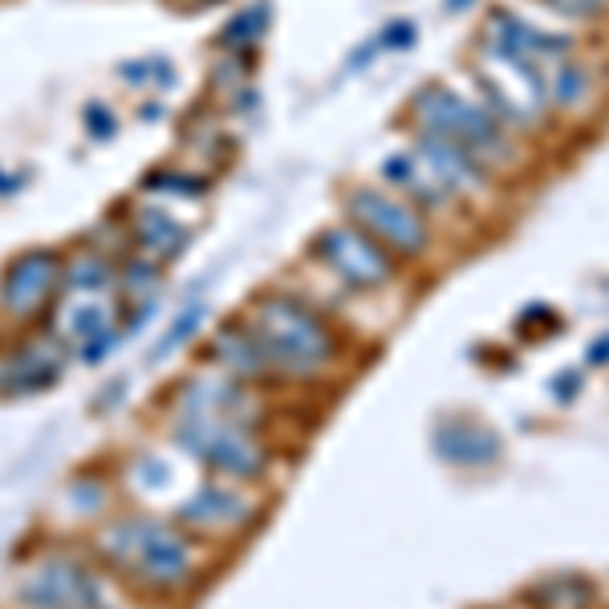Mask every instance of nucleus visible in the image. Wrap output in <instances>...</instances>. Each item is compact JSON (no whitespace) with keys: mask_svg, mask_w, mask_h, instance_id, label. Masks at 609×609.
I'll return each mask as SVG.
<instances>
[{"mask_svg":"<svg viewBox=\"0 0 609 609\" xmlns=\"http://www.w3.org/2000/svg\"><path fill=\"white\" fill-rule=\"evenodd\" d=\"M252 419H256V407L244 382L228 378L224 370H203L187 378L175 395L171 435L208 472L224 475L232 484H249V480H261L269 463V451Z\"/></svg>","mask_w":609,"mask_h":609,"instance_id":"obj_1","label":"nucleus"},{"mask_svg":"<svg viewBox=\"0 0 609 609\" xmlns=\"http://www.w3.org/2000/svg\"><path fill=\"white\" fill-rule=\"evenodd\" d=\"M94 553L106 569L147 594H179L196 577V553L187 533L147 512H130L102 524L94 533Z\"/></svg>","mask_w":609,"mask_h":609,"instance_id":"obj_2","label":"nucleus"},{"mask_svg":"<svg viewBox=\"0 0 609 609\" xmlns=\"http://www.w3.org/2000/svg\"><path fill=\"white\" fill-rule=\"evenodd\" d=\"M244 329L252 334L264 358L269 378L285 382H313L334 366L337 342L334 329L297 297H264L244 317Z\"/></svg>","mask_w":609,"mask_h":609,"instance_id":"obj_3","label":"nucleus"},{"mask_svg":"<svg viewBox=\"0 0 609 609\" xmlns=\"http://www.w3.org/2000/svg\"><path fill=\"white\" fill-rule=\"evenodd\" d=\"M17 609H106L94 565L74 553H41L17 569Z\"/></svg>","mask_w":609,"mask_h":609,"instance_id":"obj_4","label":"nucleus"},{"mask_svg":"<svg viewBox=\"0 0 609 609\" xmlns=\"http://www.w3.org/2000/svg\"><path fill=\"white\" fill-rule=\"evenodd\" d=\"M414 114H419V126H423L427 135L448 138V143L463 147L468 155H475V159H484V155L487 159H504L508 155V143H504L496 114L463 102L455 90L427 86L414 98Z\"/></svg>","mask_w":609,"mask_h":609,"instance_id":"obj_5","label":"nucleus"},{"mask_svg":"<svg viewBox=\"0 0 609 609\" xmlns=\"http://www.w3.org/2000/svg\"><path fill=\"white\" fill-rule=\"evenodd\" d=\"M346 203L354 228H361L374 244L390 249L395 256H419L427 249V240H431L423 216L414 212L411 203L386 196L378 187H354Z\"/></svg>","mask_w":609,"mask_h":609,"instance_id":"obj_6","label":"nucleus"},{"mask_svg":"<svg viewBox=\"0 0 609 609\" xmlns=\"http://www.w3.org/2000/svg\"><path fill=\"white\" fill-rule=\"evenodd\" d=\"M65 288V261L57 252H25L17 256L4 276H0V309L13 322H38L41 313H50L57 293Z\"/></svg>","mask_w":609,"mask_h":609,"instance_id":"obj_7","label":"nucleus"},{"mask_svg":"<svg viewBox=\"0 0 609 609\" xmlns=\"http://www.w3.org/2000/svg\"><path fill=\"white\" fill-rule=\"evenodd\" d=\"M317 256L334 269V276H342V281L354 288H378L390 281V273H395L382 244H374V240L354 224H342V228L322 232V240H317Z\"/></svg>","mask_w":609,"mask_h":609,"instance_id":"obj_8","label":"nucleus"},{"mask_svg":"<svg viewBox=\"0 0 609 609\" xmlns=\"http://www.w3.org/2000/svg\"><path fill=\"white\" fill-rule=\"evenodd\" d=\"M484 90L500 114H508V118H516V123H524V126L536 123V118L545 114V102L553 98V94H548V82L540 77V70L504 62V57H492V53H487Z\"/></svg>","mask_w":609,"mask_h":609,"instance_id":"obj_9","label":"nucleus"},{"mask_svg":"<svg viewBox=\"0 0 609 609\" xmlns=\"http://www.w3.org/2000/svg\"><path fill=\"white\" fill-rule=\"evenodd\" d=\"M252 516H256V504H252L249 496H240L237 487H228V484L199 487L196 496H191L183 508H179V521H183V528H191V533H203V536L240 533V528H249Z\"/></svg>","mask_w":609,"mask_h":609,"instance_id":"obj_10","label":"nucleus"},{"mask_svg":"<svg viewBox=\"0 0 609 609\" xmlns=\"http://www.w3.org/2000/svg\"><path fill=\"white\" fill-rule=\"evenodd\" d=\"M565 45H569L565 38L540 33L536 25H528V21H521V17H512V13H496L487 21V53H492V57H504V62L540 70L545 62L560 57Z\"/></svg>","mask_w":609,"mask_h":609,"instance_id":"obj_11","label":"nucleus"},{"mask_svg":"<svg viewBox=\"0 0 609 609\" xmlns=\"http://www.w3.org/2000/svg\"><path fill=\"white\" fill-rule=\"evenodd\" d=\"M65 361H70V346H65L57 334H41L33 342L9 354V366H13V395H29V390H45L65 374Z\"/></svg>","mask_w":609,"mask_h":609,"instance_id":"obj_12","label":"nucleus"},{"mask_svg":"<svg viewBox=\"0 0 609 609\" xmlns=\"http://www.w3.org/2000/svg\"><path fill=\"white\" fill-rule=\"evenodd\" d=\"M414 155H419L427 171H431L439 183H443V191H448V196H468V191H475V187H484L480 159H475V155H468L463 147H455V143H448V138L427 135L423 143H419V150H414Z\"/></svg>","mask_w":609,"mask_h":609,"instance_id":"obj_13","label":"nucleus"},{"mask_svg":"<svg viewBox=\"0 0 609 609\" xmlns=\"http://www.w3.org/2000/svg\"><path fill=\"white\" fill-rule=\"evenodd\" d=\"M435 451L455 468H484L500 455L496 431L475 423H443L435 431Z\"/></svg>","mask_w":609,"mask_h":609,"instance_id":"obj_14","label":"nucleus"},{"mask_svg":"<svg viewBox=\"0 0 609 609\" xmlns=\"http://www.w3.org/2000/svg\"><path fill=\"white\" fill-rule=\"evenodd\" d=\"M212 361L216 370H224L228 378H237V382L269 378L261 349H256V342H252V334L244 325H224V329L212 337Z\"/></svg>","mask_w":609,"mask_h":609,"instance_id":"obj_15","label":"nucleus"},{"mask_svg":"<svg viewBox=\"0 0 609 609\" xmlns=\"http://www.w3.org/2000/svg\"><path fill=\"white\" fill-rule=\"evenodd\" d=\"M130 232H135V249L143 252L150 264L171 261L175 252L187 244V232H183V228L175 224L167 212H159V208H138Z\"/></svg>","mask_w":609,"mask_h":609,"instance_id":"obj_16","label":"nucleus"},{"mask_svg":"<svg viewBox=\"0 0 609 609\" xmlns=\"http://www.w3.org/2000/svg\"><path fill=\"white\" fill-rule=\"evenodd\" d=\"M199 322H203V305H191V309H183V317H175V325L162 334V342L155 349H150V358L159 361V358H167V354H175V349L183 346L187 337L196 334L199 329Z\"/></svg>","mask_w":609,"mask_h":609,"instance_id":"obj_17","label":"nucleus"},{"mask_svg":"<svg viewBox=\"0 0 609 609\" xmlns=\"http://www.w3.org/2000/svg\"><path fill=\"white\" fill-rule=\"evenodd\" d=\"M545 4H553V9H560V13L569 17H594L606 9L609 0H545Z\"/></svg>","mask_w":609,"mask_h":609,"instance_id":"obj_18","label":"nucleus"},{"mask_svg":"<svg viewBox=\"0 0 609 609\" xmlns=\"http://www.w3.org/2000/svg\"><path fill=\"white\" fill-rule=\"evenodd\" d=\"M0 395H13V366H9V354H0Z\"/></svg>","mask_w":609,"mask_h":609,"instance_id":"obj_19","label":"nucleus"},{"mask_svg":"<svg viewBox=\"0 0 609 609\" xmlns=\"http://www.w3.org/2000/svg\"><path fill=\"white\" fill-rule=\"evenodd\" d=\"M609 358V334H606V342H597L594 349H589V361H606Z\"/></svg>","mask_w":609,"mask_h":609,"instance_id":"obj_20","label":"nucleus"},{"mask_svg":"<svg viewBox=\"0 0 609 609\" xmlns=\"http://www.w3.org/2000/svg\"><path fill=\"white\" fill-rule=\"evenodd\" d=\"M451 9H463V4H472V0H448Z\"/></svg>","mask_w":609,"mask_h":609,"instance_id":"obj_21","label":"nucleus"}]
</instances>
